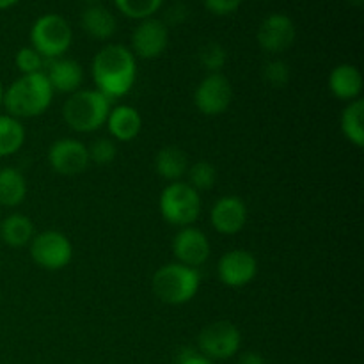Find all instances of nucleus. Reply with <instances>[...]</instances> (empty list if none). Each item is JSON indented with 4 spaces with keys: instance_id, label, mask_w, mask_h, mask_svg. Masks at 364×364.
Segmentation results:
<instances>
[{
    "instance_id": "obj_1",
    "label": "nucleus",
    "mask_w": 364,
    "mask_h": 364,
    "mask_svg": "<svg viewBox=\"0 0 364 364\" xmlns=\"http://www.w3.org/2000/svg\"><path fill=\"white\" fill-rule=\"evenodd\" d=\"M91 73L96 91L112 102L132 91L137 78V60L127 46L107 45L92 59Z\"/></svg>"
},
{
    "instance_id": "obj_2",
    "label": "nucleus",
    "mask_w": 364,
    "mask_h": 364,
    "mask_svg": "<svg viewBox=\"0 0 364 364\" xmlns=\"http://www.w3.org/2000/svg\"><path fill=\"white\" fill-rule=\"evenodd\" d=\"M53 91L45 73L21 75L7 89H4L2 107L11 117L28 119L41 116L52 105Z\"/></svg>"
},
{
    "instance_id": "obj_3",
    "label": "nucleus",
    "mask_w": 364,
    "mask_h": 364,
    "mask_svg": "<svg viewBox=\"0 0 364 364\" xmlns=\"http://www.w3.org/2000/svg\"><path fill=\"white\" fill-rule=\"evenodd\" d=\"M110 100L96 89H78L64 102L63 117L68 127L80 134H91L107 123Z\"/></svg>"
},
{
    "instance_id": "obj_4",
    "label": "nucleus",
    "mask_w": 364,
    "mask_h": 364,
    "mask_svg": "<svg viewBox=\"0 0 364 364\" xmlns=\"http://www.w3.org/2000/svg\"><path fill=\"white\" fill-rule=\"evenodd\" d=\"M201 277L196 269L180 265V263H167L160 267L151 279L153 294L164 304L181 306L191 302L198 295Z\"/></svg>"
},
{
    "instance_id": "obj_5",
    "label": "nucleus",
    "mask_w": 364,
    "mask_h": 364,
    "mask_svg": "<svg viewBox=\"0 0 364 364\" xmlns=\"http://www.w3.org/2000/svg\"><path fill=\"white\" fill-rule=\"evenodd\" d=\"M73 31L66 18L48 13L39 16L31 28V46L43 59H59L70 50Z\"/></svg>"
},
{
    "instance_id": "obj_6",
    "label": "nucleus",
    "mask_w": 364,
    "mask_h": 364,
    "mask_svg": "<svg viewBox=\"0 0 364 364\" xmlns=\"http://www.w3.org/2000/svg\"><path fill=\"white\" fill-rule=\"evenodd\" d=\"M160 215L171 226L187 228L199 219L201 198L196 188L185 181H174L162 191L159 199Z\"/></svg>"
},
{
    "instance_id": "obj_7",
    "label": "nucleus",
    "mask_w": 364,
    "mask_h": 364,
    "mask_svg": "<svg viewBox=\"0 0 364 364\" xmlns=\"http://www.w3.org/2000/svg\"><path fill=\"white\" fill-rule=\"evenodd\" d=\"M242 345V334L235 323L228 320H219L199 333L198 352L208 358L210 361H226L237 355Z\"/></svg>"
},
{
    "instance_id": "obj_8",
    "label": "nucleus",
    "mask_w": 364,
    "mask_h": 364,
    "mask_svg": "<svg viewBox=\"0 0 364 364\" xmlns=\"http://www.w3.org/2000/svg\"><path fill=\"white\" fill-rule=\"evenodd\" d=\"M31 258L45 270H60L70 265L73 245L66 235L59 231H43L31 240Z\"/></svg>"
},
{
    "instance_id": "obj_9",
    "label": "nucleus",
    "mask_w": 364,
    "mask_h": 364,
    "mask_svg": "<svg viewBox=\"0 0 364 364\" xmlns=\"http://www.w3.org/2000/svg\"><path fill=\"white\" fill-rule=\"evenodd\" d=\"M233 102V87L226 75L208 73L201 82L194 95V103L198 110L205 116H220L230 109Z\"/></svg>"
},
{
    "instance_id": "obj_10",
    "label": "nucleus",
    "mask_w": 364,
    "mask_h": 364,
    "mask_svg": "<svg viewBox=\"0 0 364 364\" xmlns=\"http://www.w3.org/2000/svg\"><path fill=\"white\" fill-rule=\"evenodd\" d=\"M48 164L57 174L77 176L89 167L87 146L77 139H59L48 149Z\"/></svg>"
},
{
    "instance_id": "obj_11",
    "label": "nucleus",
    "mask_w": 364,
    "mask_h": 364,
    "mask_svg": "<svg viewBox=\"0 0 364 364\" xmlns=\"http://www.w3.org/2000/svg\"><path fill=\"white\" fill-rule=\"evenodd\" d=\"M258 274V262L255 255L245 249H233L223 255L217 263V276L220 283L230 288H244Z\"/></svg>"
},
{
    "instance_id": "obj_12",
    "label": "nucleus",
    "mask_w": 364,
    "mask_h": 364,
    "mask_svg": "<svg viewBox=\"0 0 364 364\" xmlns=\"http://www.w3.org/2000/svg\"><path fill=\"white\" fill-rule=\"evenodd\" d=\"M169 45V28L162 20L146 18L132 34V53L141 59H156Z\"/></svg>"
},
{
    "instance_id": "obj_13",
    "label": "nucleus",
    "mask_w": 364,
    "mask_h": 364,
    "mask_svg": "<svg viewBox=\"0 0 364 364\" xmlns=\"http://www.w3.org/2000/svg\"><path fill=\"white\" fill-rule=\"evenodd\" d=\"M210 242L206 235L198 228H180L173 238V255L176 263L198 270V267L205 265L210 258Z\"/></svg>"
},
{
    "instance_id": "obj_14",
    "label": "nucleus",
    "mask_w": 364,
    "mask_h": 364,
    "mask_svg": "<svg viewBox=\"0 0 364 364\" xmlns=\"http://www.w3.org/2000/svg\"><path fill=\"white\" fill-rule=\"evenodd\" d=\"M295 23L288 14L283 13H274L269 14L265 20L259 23L258 34V45L262 46V50L269 53H281L287 52L295 41Z\"/></svg>"
},
{
    "instance_id": "obj_15",
    "label": "nucleus",
    "mask_w": 364,
    "mask_h": 364,
    "mask_svg": "<svg viewBox=\"0 0 364 364\" xmlns=\"http://www.w3.org/2000/svg\"><path fill=\"white\" fill-rule=\"evenodd\" d=\"M247 206L237 196H224L217 199L210 212V220L217 233L237 235L247 224Z\"/></svg>"
},
{
    "instance_id": "obj_16",
    "label": "nucleus",
    "mask_w": 364,
    "mask_h": 364,
    "mask_svg": "<svg viewBox=\"0 0 364 364\" xmlns=\"http://www.w3.org/2000/svg\"><path fill=\"white\" fill-rule=\"evenodd\" d=\"M48 80L50 87L53 92H66V95H73L78 91L84 78V71L77 60L71 59H52L46 66V71H43Z\"/></svg>"
},
{
    "instance_id": "obj_17",
    "label": "nucleus",
    "mask_w": 364,
    "mask_h": 364,
    "mask_svg": "<svg viewBox=\"0 0 364 364\" xmlns=\"http://www.w3.org/2000/svg\"><path fill=\"white\" fill-rule=\"evenodd\" d=\"M329 91L341 102H354L361 98L363 75L354 64H340L329 75Z\"/></svg>"
},
{
    "instance_id": "obj_18",
    "label": "nucleus",
    "mask_w": 364,
    "mask_h": 364,
    "mask_svg": "<svg viewBox=\"0 0 364 364\" xmlns=\"http://www.w3.org/2000/svg\"><path fill=\"white\" fill-rule=\"evenodd\" d=\"M105 124L109 127L112 139L121 142H130L141 134L142 117L134 107L117 105L114 109H110Z\"/></svg>"
},
{
    "instance_id": "obj_19",
    "label": "nucleus",
    "mask_w": 364,
    "mask_h": 364,
    "mask_svg": "<svg viewBox=\"0 0 364 364\" xmlns=\"http://www.w3.org/2000/svg\"><path fill=\"white\" fill-rule=\"evenodd\" d=\"M82 28L95 39L112 38L117 28L116 16L103 6H87L82 13Z\"/></svg>"
},
{
    "instance_id": "obj_20",
    "label": "nucleus",
    "mask_w": 364,
    "mask_h": 364,
    "mask_svg": "<svg viewBox=\"0 0 364 364\" xmlns=\"http://www.w3.org/2000/svg\"><path fill=\"white\" fill-rule=\"evenodd\" d=\"M155 171L160 178L171 181H180L188 171V159L183 149L176 146L162 148L155 156Z\"/></svg>"
},
{
    "instance_id": "obj_21",
    "label": "nucleus",
    "mask_w": 364,
    "mask_h": 364,
    "mask_svg": "<svg viewBox=\"0 0 364 364\" xmlns=\"http://www.w3.org/2000/svg\"><path fill=\"white\" fill-rule=\"evenodd\" d=\"M0 238L9 247H25L34 238V224L23 213H11L0 220Z\"/></svg>"
},
{
    "instance_id": "obj_22",
    "label": "nucleus",
    "mask_w": 364,
    "mask_h": 364,
    "mask_svg": "<svg viewBox=\"0 0 364 364\" xmlns=\"http://www.w3.org/2000/svg\"><path fill=\"white\" fill-rule=\"evenodd\" d=\"M27 198V180L14 167L0 169V206L14 208Z\"/></svg>"
},
{
    "instance_id": "obj_23",
    "label": "nucleus",
    "mask_w": 364,
    "mask_h": 364,
    "mask_svg": "<svg viewBox=\"0 0 364 364\" xmlns=\"http://www.w3.org/2000/svg\"><path fill=\"white\" fill-rule=\"evenodd\" d=\"M341 132L345 139L355 148L364 146V102L363 98L354 100L345 107L341 114Z\"/></svg>"
},
{
    "instance_id": "obj_24",
    "label": "nucleus",
    "mask_w": 364,
    "mask_h": 364,
    "mask_svg": "<svg viewBox=\"0 0 364 364\" xmlns=\"http://www.w3.org/2000/svg\"><path fill=\"white\" fill-rule=\"evenodd\" d=\"M25 142V128L20 119L0 114V159L14 155Z\"/></svg>"
},
{
    "instance_id": "obj_25",
    "label": "nucleus",
    "mask_w": 364,
    "mask_h": 364,
    "mask_svg": "<svg viewBox=\"0 0 364 364\" xmlns=\"http://www.w3.org/2000/svg\"><path fill=\"white\" fill-rule=\"evenodd\" d=\"M185 176L188 178L187 183L198 192L210 191L217 181V169L210 162H196L194 166H188Z\"/></svg>"
},
{
    "instance_id": "obj_26",
    "label": "nucleus",
    "mask_w": 364,
    "mask_h": 364,
    "mask_svg": "<svg viewBox=\"0 0 364 364\" xmlns=\"http://www.w3.org/2000/svg\"><path fill=\"white\" fill-rule=\"evenodd\" d=\"M114 2L124 16L134 18V20H146L162 7L164 0H114Z\"/></svg>"
},
{
    "instance_id": "obj_27",
    "label": "nucleus",
    "mask_w": 364,
    "mask_h": 364,
    "mask_svg": "<svg viewBox=\"0 0 364 364\" xmlns=\"http://www.w3.org/2000/svg\"><path fill=\"white\" fill-rule=\"evenodd\" d=\"M226 50L217 41L205 43L199 50V63L208 73H220V70L226 66Z\"/></svg>"
},
{
    "instance_id": "obj_28",
    "label": "nucleus",
    "mask_w": 364,
    "mask_h": 364,
    "mask_svg": "<svg viewBox=\"0 0 364 364\" xmlns=\"http://www.w3.org/2000/svg\"><path fill=\"white\" fill-rule=\"evenodd\" d=\"M263 80L272 87H284L291 78V70L288 63L281 59H272L263 66Z\"/></svg>"
},
{
    "instance_id": "obj_29",
    "label": "nucleus",
    "mask_w": 364,
    "mask_h": 364,
    "mask_svg": "<svg viewBox=\"0 0 364 364\" xmlns=\"http://www.w3.org/2000/svg\"><path fill=\"white\" fill-rule=\"evenodd\" d=\"M14 64H16L18 71L21 75L41 73L43 68H45V59L32 46H23V48H20L16 52Z\"/></svg>"
},
{
    "instance_id": "obj_30",
    "label": "nucleus",
    "mask_w": 364,
    "mask_h": 364,
    "mask_svg": "<svg viewBox=\"0 0 364 364\" xmlns=\"http://www.w3.org/2000/svg\"><path fill=\"white\" fill-rule=\"evenodd\" d=\"M87 153H89V160L98 166H107V164L114 162L117 155V148L114 144V141L110 139H96L91 146H87Z\"/></svg>"
},
{
    "instance_id": "obj_31",
    "label": "nucleus",
    "mask_w": 364,
    "mask_h": 364,
    "mask_svg": "<svg viewBox=\"0 0 364 364\" xmlns=\"http://www.w3.org/2000/svg\"><path fill=\"white\" fill-rule=\"evenodd\" d=\"M205 7L215 16H226L242 6V0H203Z\"/></svg>"
},
{
    "instance_id": "obj_32",
    "label": "nucleus",
    "mask_w": 364,
    "mask_h": 364,
    "mask_svg": "<svg viewBox=\"0 0 364 364\" xmlns=\"http://www.w3.org/2000/svg\"><path fill=\"white\" fill-rule=\"evenodd\" d=\"M176 364H215L213 361H210L208 358H205L199 352L192 350V348H185L180 355H178V363Z\"/></svg>"
},
{
    "instance_id": "obj_33",
    "label": "nucleus",
    "mask_w": 364,
    "mask_h": 364,
    "mask_svg": "<svg viewBox=\"0 0 364 364\" xmlns=\"http://www.w3.org/2000/svg\"><path fill=\"white\" fill-rule=\"evenodd\" d=\"M237 364H267L265 358L258 352H244V354L238 358Z\"/></svg>"
},
{
    "instance_id": "obj_34",
    "label": "nucleus",
    "mask_w": 364,
    "mask_h": 364,
    "mask_svg": "<svg viewBox=\"0 0 364 364\" xmlns=\"http://www.w3.org/2000/svg\"><path fill=\"white\" fill-rule=\"evenodd\" d=\"M20 0H0V11L2 9H9V7H13L14 4H18Z\"/></svg>"
},
{
    "instance_id": "obj_35",
    "label": "nucleus",
    "mask_w": 364,
    "mask_h": 364,
    "mask_svg": "<svg viewBox=\"0 0 364 364\" xmlns=\"http://www.w3.org/2000/svg\"><path fill=\"white\" fill-rule=\"evenodd\" d=\"M348 4H350V6H355V7H359V6H363V2L364 0H347Z\"/></svg>"
},
{
    "instance_id": "obj_36",
    "label": "nucleus",
    "mask_w": 364,
    "mask_h": 364,
    "mask_svg": "<svg viewBox=\"0 0 364 364\" xmlns=\"http://www.w3.org/2000/svg\"><path fill=\"white\" fill-rule=\"evenodd\" d=\"M85 4H87V6H100V2H102V0H84Z\"/></svg>"
},
{
    "instance_id": "obj_37",
    "label": "nucleus",
    "mask_w": 364,
    "mask_h": 364,
    "mask_svg": "<svg viewBox=\"0 0 364 364\" xmlns=\"http://www.w3.org/2000/svg\"><path fill=\"white\" fill-rule=\"evenodd\" d=\"M2 96H4V85L2 82H0V107H2Z\"/></svg>"
}]
</instances>
